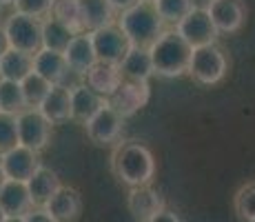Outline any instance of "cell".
Masks as SVG:
<instances>
[{"instance_id":"cell-1","label":"cell","mask_w":255,"mask_h":222,"mask_svg":"<svg viewBox=\"0 0 255 222\" xmlns=\"http://www.w3.org/2000/svg\"><path fill=\"white\" fill-rule=\"evenodd\" d=\"M111 171L129 189L146 187L155 176V158L140 140H122L111 154Z\"/></svg>"},{"instance_id":"cell-2","label":"cell","mask_w":255,"mask_h":222,"mask_svg":"<svg viewBox=\"0 0 255 222\" xmlns=\"http://www.w3.org/2000/svg\"><path fill=\"white\" fill-rule=\"evenodd\" d=\"M149 53H151V60H153L155 76L178 78L189 73L193 47L175 29H166L162 36L149 47Z\"/></svg>"},{"instance_id":"cell-3","label":"cell","mask_w":255,"mask_h":222,"mask_svg":"<svg viewBox=\"0 0 255 222\" xmlns=\"http://www.w3.org/2000/svg\"><path fill=\"white\" fill-rule=\"evenodd\" d=\"M116 24L129 38L131 47H142V49H149L166 31L164 20L158 16L153 2H149V0H142L135 7L118 13Z\"/></svg>"},{"instance_id":"cell-4","label":"cell","mask_w":255,"mask_h":222,"mask_svg":"<svg viewBox=\"0 0 255 222\" xmlns=\"http://www.w3.org/2000/svg\"><path fill=\"white\" fill-rule=\"evenodd\" d=\"M229 71V58L222 51V47L218 44H207V47L193 49V56H191V67H189V76L195 82L204 87L218 85L224 80Z\"/></svg>"},{"instance_id":"cell-5","label":"cell","mask_w":255,"mask_h":222,"mask_svg":"<svg viewBox=\"0 0 255 222\" xmlns=\"http://www.w3.org/2000/svg\"><path fill=\"white\" fill-rule=\"evenodd\" d=\"M2 27L7 31L11 49L31 53V56H36L42 49V20H38V18L13 11Z\"/></svg>"},{"instance_id":"cell-6","label":"cell","mask_w":255,"mask_h":222,"mask_svg":"<svg viewBox=\"0 0 255 222\" xmlns=\"http://www.w3.org/2000/svg\"><path fill=\"white\" fill-rule=\"evenodd\" d=\"M175 31L184 38L193 49L207 47V44H215L218 40V29H215L213 20H211L207 7H193L189 13L175 24Z\"/></svg>"},{"instance_id":"cell-7","label":"cell","mask_w":255,"mask_h":222,"mask_svg":"<svg viewBox=\"0 0 255 222\" xmlns=\"http://www.w3.org/2000/svg\"><path fill=\"white\" fill-rule=\"evenodd\" d=\"M51 122L38 109H24L18 113V145L40 154L51 140Z\"/></svg>"},{"instance_id":"cell-8","label":"cell","mask_w":255,"mask_h":222,"mask_svg":"<svg viewBox=\"0 0 255 222\" xmlns=\"http://www.w3.org/2000/svg\"><path fill=\"white\" fill-rule=\"evenodd\" d=\"M91 38H93V47H96L98 62L120 65L131 49L129 38L122 33V29L118 27L116 22L109 24V27H102V29H98V31H93Z\"/></svg>"},{"instance_id":"cell-9","label":"cell","mask_w":255,"mask_h":222,"mask_svg":"<svg viewBox=\"0 0 255 222\" xmlns=\"http://www.w3.org/2000/svg\"><path fill=\"white\" fill-rule=\"evenodd\" d=\"M207 11L218 33H235L244 27L249 9L244 0H209Z\"/></svg>"},{"instance_id":"cell-10","label":"cell","mask_w":255,"mask_h":222,"mask_svg":"<svg viewBox=\"0 0 255 222\" xmlns=\"http://www.w3.org/2000/svg\"><path fill=\"white\" fill-rule=\"evenodd\" d=\"M122 122H125V118L107 102L85 125V131L89 136V140L96 142V145H114L122 136Z\"/></svg>"},{"instance_id":"cell-11","label":"cell","mask_w":255,"mask_h":222,"mask_svg":"<svg viewBox=\"0 0 255 222\" xmlns=\"http://www.w3.org/2000/svg\"><path fill=\"white\" fill-rule=\"evenodd\" d=\"M127 207H129V211H131V216H133L135 222H153L166 209L164 198L160 196V191L153 189L151 185L129 189Z\"/></svg>"},{"instance_id":"cell-12","label":"cell","mask_w":255,"mask_h":222,"mask_svg":"<svg viewBox=\"0 0 255 222\" xmlns=\"http://www.w3.org/2000/svg\"><path fill=\"white\" fill-rule=\"evenodd\" d=\"M40 167L38 154L27 147L18 145L11 151L0 156V169H2L4 180H18V182H27L29 178L36 174V169Z\"/></svg>"},{"instance_id":"cell-13","label":"cell","mask_w":255,"mask_h":222,"mask_svg":"<svg viewBox=\"0 0 255 222\" xmlns=\"http://www.w3.org/2000/svg\"><path fill=\"white\" fill-rule=\"evenodd\" d=\"M151 98V87L149 82H135V80H125L120 89L109 98V105L120 113L122 118H131L133 113H138L142 107H146Z\"/></svg>"},{"instance_id":"cell-14","label":"cell","mask_w":255,"mask_h":222,"mask_svg":"<svg viewBox=\"0 0 255 222\" xmlns=\"http://www.w3.org/2000/svg\"><path fill=\"white\" fill-rule=\"evenodd\" d=\"M65 58H67V65H69L71 73H78V76L85 78L87 73L98 65V56H96V47H93L91 33L89 31L76 33L73 40L69 42V47H67Z\"/></svg>"},{"instance_id":"cell-15","label":"cell","mask_w":255,"mask_h":222,"mask_svg":"<svg viewBox=\"0 0 255 222\" xmlns=\"http://www.w3.org/2000/svg\"><path fill=\"white\" fill-rule=\"evenodd\" d=\"M27 189H29V196H31L33 207L36 209H45L53 196L62 189V182L53 169L40 165L36 169V174L27 180Z\"/></svg>"},{"instance_id":"cell-16","label":"cell","mask_w":255,"mask_h":222,"mask_svg":"<svg viewBox=\"0 0 255 222\" xmlns=\"http://www.w3.org/2000/svg\"><path fill=\"white\" fill-rule=\"evenodd\" d=\"M69 89H71V120H78V122H82V125H87V122L107 105V98L96 93L89 85H85V82L73 85Z\"/></svg>"},{"instance_id":"cell-17","label":"cell","mask_w":255,"mask_h":222,"mask_svg":"<svg viewBox=\"0 0 255 222\" xmlns=\"http://www.w3.org/2000/svg\"><path fill=\"white\" fill-rule=\"evenodd\" d=\"M33 71L38 76H42L45 80H49L53 87H67V76H69V65H67L65 53L58 51H49V49H40L33 56Z\"/></svg>"},{"instance_id":"cell-18","label":"cell","mask_w":255,"mask_h":222,"mask_svg":"<svg viewBox=\"0 0 255 222\" xmlns=\"http://www.w3.org/2000/svg\"><path fill=\"white\" fill-rule=\"evenodd\" d=\"M0 209L4 211L7 218L13 216H27L33 209L31 196H29L27 182L18 180H4L2 189H0Z\"/></svg>"},{"instance_id":"cell-19","label":"cell","mask_w":255,"mask_h":222,"mask_svg":"<svg viewBox=\"0 0 255 222\" xmlns=\"http://www.w3.org/2000/svg\"><path fill=\"white\" fill-rule=\"evenodd\" d=\"M122 82H125V78H122L120 65H109V62H98L85 76V85H89L93 91L100 93L107 100L120 89Z\"/></svg>"},{"instance_id":"cell-20","label":"cell","mask_w":255,"mask_h":222,"mask_svg":"<svg viewBox=\"0 0 255 222\" xmlns=\"http://www.w3.org/2000/svg\"><path fill=\"white\" fill-rule=\"evenodd\" d=\"M45 209L56 222H76L82 214V196L73 187H62Z\"/></svg>"},{"instance_id":"cell-21","label":"cell","mask_w":255,"mask_h":222,"mask_svg":"<svg viewBox=\"0 0 255 222\" xmlns=\"http://www.w3.org/2000/svg\"><path fill=\"white\" fill-rule=\"evenodd\" d=\"M120 71H122V78H125V80L149 82V78L155 76L153 60H151L149 49L131 47L129 53L125 56V60L120 62Z\"/></svg>"},{"instance_id":"cell-22","label":"cell","mask_w":255,"mask_h":222,"mask_svg":"<svg viewBox=\"0 0 255 222\" xmlns=\"http://www.w3.org/2000/svg\"><path fill=\"white\" fill-rule=\"evenodd\" d=\"M38 111L47 118L51 125H58V122H65L71 118V89L60 85V87H53L51 93L45 98Z\"/></svg>"},{"instance_id":"cell-23","label":"cell","mask_w":255,"mask_h":222,"mask_svg":"<svg viewBox=\"0 0 255 222\" xmlns=\"http://www.w3.org/2000/svg\"><path fill=\"white\" fill-rule=\"evenodd\" d=\"M29 73H33L31 53L18 51V49H9V51L0 58V80L22 82Z\"/></svg>"},{"instance_id":"cell-24","label":"cell","mask_w":255,"mask_h":222,"mask_svg":"<svg viewBox=\"0 0 255 222\" xmlns=\"http://www.w3.org/2000/svg\"><path fill=\"white\" fill-rule=\"evenodd\" d=\"M82 4V27L85 31H98L102 27H109L116 22L114 18V7L109 4V0H80Z\"/></svg>"},{"instance_id":"cell-25","label":"cell","mask_w":255,"mask_h":222,"mask_svg":"<svg viewBox=\"0 0 255 222\" xmlns=\"http://www.w3.org/2000/svg\"><path fill=\"white\" fill-rule=\"evenodd\" d=\"M73 36H76V33H73L67 24L56 20V18L47 16L45 20H42V49L65 53L69 42L73 40Z\"/></svg>"},{"instance_id":"cell-26","label":"cell","mask_w":255,"mask_h":222,"mask_svg":"<svg viewBox=\"0 0 255 222\" xmlns=\"http://www.w3.org/2000/svg\"><path fill=\"white\" fill-rule=\"evenodd\" d=\"M49 16L56 18V20H60L62 24H67L73 33L85 31V27H82V4H80V0H56V4H53V9H51Z\"/></svg>"},{"instance_id":"cell-27","label":"cell","mask_w":255,"mask_h":222,"mask_svg":"<svg viewBox=\"0 0 255 222\" xmlns=\"http://www.w3.org/2000/svg\"><path fill=\"white\" fill-rule=\"evenodd\" d=\"M20 85H22V96H24V102H27V109H38L53 89L51 82L45 80L42 76H38L36 71L29 73Z\"/></svg>"},{"instance_id":"cell-28","label":"cell","mask_w":255,"mask_h":222,"mask_svg":"<svg viewBox=\"0 0 255 222\" xmlns=\"http://www.w3.org/2000/svg\"><path fill=\"white\" fill-rule=\"evenodd\" d=\"M27 109V102L22 96V85L11 80H0V111H7L18 116Z\"/></svg>"},{"instance_id":"cell-29","label":"cell","mask_w":255,"mask_h":222,"mask_svg":"<svg viewBox=\"0 0 255 222\" xmlns=\"http://www.w3.org/2000/svg\"><path fill=\"white\" fill-rule=\"evenodd\" d=\"M153 7L164 24H178L195 4L193 0H153Z\"/></svg>"},{"instance_id":"cell-30","label":"cell","mask_w":255,"mask_h":222,"mask_svg":"<svg viewBox=\"0 0 255 222\" xmlns=\"http://www.w3.org/2000/svg\"><path fill=\"white\" fill-rule=\"evenodd\" d=\"M235 214L242 222H255V182H249L235 194Z\"/></svg>"},{"instance_id":"cell-31","label":"cell","mask_w":255,"mask_h":222,"mask_svg":"<svg viewBox=\"0 0 255 222\" xmlns=\"http://www.w3.org/2000/svg\"><path fill=\"white\" fill-rule=\"evenodd\" d=\"M18 147V116L0 111V156Z\"/></svg>"},{"instance_id":"cell-32","label":"cell","mask_w":255,"mask_h":222,"mask_svg":"<svg viewBox=\"0 0 255 222\" xmlns=\"http://www.w3.org/2000/svg\"><path fill=\"white\" fill-rule=\"evenodd\" d=\"M56 0H16L13 7H16L18 13H24V16H33V18H47L51 13Z\"/></svg>"},{"instance_id":"cell-33","label":"cell","mask_w":255,"mask_h":222,"mask_svg":"<svg viewBox=\"0 0 255 222\" xmlns=\"http://www.w3.org/2000/svg\"><path fill=\"white\" fill-rule=\"evenodd\" d=\"M24 222H56V220L51 218V214H49L47 209H36V207H33V209L24 216Z\"/></svg>"},{"instance_id":"cell-34","label":"cell","mask_w":255,"mask_h":222,"mask_svg":"<svg viewBox=\"0 0 255 222\" xmlns=\"http://www.w3.org/2000/svg\"><path fill=\"white\" fill-rule=\"evenodd\" d=\"M140 2H142V0H109V4L114 7V11H118V13L127 11V9L135 7V4H140Z\"/></svg>"},{"instance_id":"cell-35","label":"cell","mask_w":255,"mask_h":222,"mask_svg":"<svg viewBox=\"0 0 255 222\" xmlns=\"http://www.w3.org/2000/svg\"><path fill=\"white\" fill-rule=\"evenodd\" d=\"M11 49V44H9V38H7V31H4V27L0 24V58L4 56V53Z\"/></svg>"},{"instance_id":"cell-36","label":"cell","mask_w":255,"mask_h":222,"mask_svg":"<svg viewBox=\"0 0 255 222\" xmlns=\"http://www.w3.org/2000/svg\"><path fill=\"white\" fill-rule=\"evenodd\" d=\"M153 222H180V220H178V216H175L173 211H166V209H164L162 214H160Z\"/></svg>"},{"instance_id":"cell-37","label":"cell","mask_w":255,"mask_h":222,"mask_svg":"<svg viewBox=\"0 0 255 222\" xmlns=\"http://www.w3.org/2000/svg\"><path fill=\"white\" fill-rule=\"evenodd\" d=\"M4 222H24V216H13V218H7Z\"/></svg>"},{"instance_id":"cell-38","label":"cell","mask_w":255,"mask_h":222,"mask_svg":"<svg viewBox=\"0 0 255 222\" xmlns=\"http://www.w3.org/2000/svg\"><path fill=\"white\" fill-rule=\"evenodd\" d=\"M16 0H0V7H7V4H13Z\"/></svg>"},{"instance_id":"cell-39","label":"cell","mask_w":255,"mask_h":222,"mask_svg":"<svg viewBox=\"0 0 255 222\" xmlns=\"http://www.w3.org/2000/svg\"><path fill=\"white\" fill-rule=\"evenodd\" d=\"M2 185H4V176H2V169H0V189H2Z\"/></svg>"},{"instance_id":"cell-40","label":"cell","mask_w":255,"mask_h":222,"mask_svg":"<svg viewBox=\"0 0 255 222\" xmlns=\"http://www.w3.org/2000/svg\"><path fill=\"white\" fill-rule=\"evenodd\" d=\"M4 220H7V216H4V211L0 209V222H4Z\"/></svg>"},{"instance_id":"cell-41","label":"cell","mask_w":255,"mask_h":222,"mask_svg":"<svg viewBox=\"0 0 255 222\" xmlns=\"http://www.w3.org/2000/svg\"><path fill=\"white\" fill-rule=\"evenodd\" d=\"M149 2H153V0H149Z\"/></svg>"}]
</instances>
